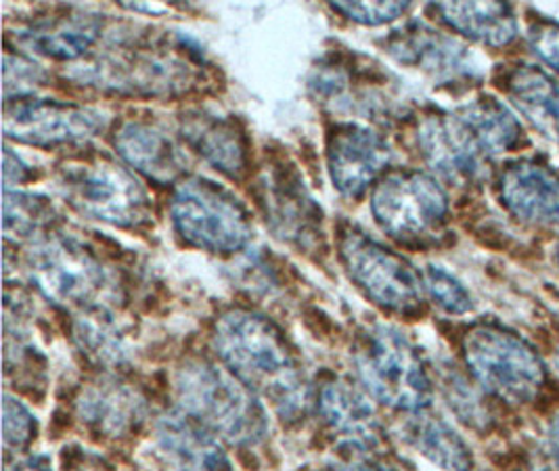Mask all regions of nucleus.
<instances>
[{
  "label": "nucleus",
  "mask_w": 559,
  "mask_h": 471,
  "mask_svg": "<svg viewBox=\"0 0 559 471\" xmlns=\"http://www.w3.org/2000/svg\"><path fill=\"white\" fill-rule=\"evenodd\" d=\"M78 415L91 429L107 438H122L145 422L147 404L139 390L118 379H102L82 390Z\"/></svg>",
  "instance_id": "obj_14"
},
{
  "label": "nucleus",
  "mask_w": 559,
  "mask_h": 471,
  "mask_svg": "<svg viewBox=\"0 0 559 471\" xmlns=\"http://www.w3.org/2000/svg\"><path fill=\"white\" fill-rule=\"evenodd\" d=\"M57 182L63 198L88 219L120 228H139L152 221V199L143 185L107 157L68 162Z\"/></svg>",
  "instance_id": "obj_3"
},
{
  "label": "nucleus",
  "mask_w": 559,
  "mask_h": 471,
  "mask_svg": "<svg viewBox=\"0 0 559 471\" xmlns=\"http://www.w3.org/2000/svg\"><path fill=\"white\" fill-rule=\"evenodd\" d=\"M340 256L358 290L378 306L407 317L421 310V279L403 256L355 228L342 235Z\"/></svg>",
  "instance_id": "obj_9"
},
{
  "label": "nucleus",
  "mask_w": 559,
  "mask_h": 471,
  "mask_svg": "<svg viewBox=\"0 0 559 471\" xmlns=\"http://www.w3.org/2000/svg\"><path fill=\"white\" fill-rule=\"evenodd\" d=\"M509 99L531 125L559 145V82L534 66H520L509 74Z\"/></svg>",
  "instance_id": "obj_19"
},
{
  "label": "nucleus",
  "mask_w": 559,
  "mask_h": 471,
  "mask_svg": "<svg viewBox=\"0 0 559 471\" xmlns=\"http://www.w3.org/2000/svg\"><path fill=\"white\" fill-rule=\"evenodd\" d=\"M413 57H415V63L424 66L426 70H430L433 74H459L461 70V57L463 52L459 49L455 43L447 40V38H440L438 34L428 32V36L421 40L417 36H413L405 45Z\"/></svg>",
  "instance_id": "obj_26"
},
{
  "label": "nucleus",
  "mask_w": 559,
  "mask_h": 471,
  "mask_svg": "<svg viewBox=\"0 0 559 471\" xmlns=\"http://www.w3.org/2000/svg\"><path fill=\"white\" fill-rule=\"evenodd\" d=\"M128 11L141 15H175L178 11H187L191 0H118Z\"/></svg>",
  "instance_id": "obj_32"
},
{
  "label": "nucleus",
  "mask_w": 559,
  "mask_h": 471,
  "mask_svg": "<svg viewBox=\"0 0 559 471\" xmlns=\"http://www.w3.org/2000/svg\"><path fill=\"white\" fill-rule=\"evenodd\" d=\"M426 411V409H424ZM417 411L407 425V440L433 466L444 470H467L474 466L469 448L457 434L438 417Z\"/></svg>",
  "instance_id": "obj_22"
},
{
  "label": "nucleus",
  "mask_w": 559,
  "mask_h": 471,
  "mask_svg": "<svg viewBox=\"0 0 559 471\" xmlns=\"http://www.w3.org/2000/svg\"><path fill=\"white\" fill-rule=\"evenodd\" d=\"M36 438V420L17 398L4 395L2 402V447L4 452H22Z\"/></svg>",
  "instance_id": "obj_29"
},
{
  "label": "nucleus",
  "mask_w": 559,
  "mask_h": 471,
  "mask_svg": "<svg viewBox=\"0 0 559 471\" xmlns=\"http://www.w3.org/2000/svg\"><path fill=\"white\" fill-rule=\"evenodd\" d=\"M214 348L246 386L271 400L283 420L305 415L310 400L305 372L275 322L252 310H229L216 321Z\"/></svg>",
  "instance_id": "obj_1"
},
{
  "label": "nucleus",
  "mask_w": 559,
  "mask_h": 471,
  "mask_svg": "<svg viewBox=\"0 0 559 471\" xmlns=\"http://www.w3.org/2000/svg\"><path fill=\"white\" fill-rule=\"evenodd\" d=\"M331 7L356 24L383 25L407 11L411 0H328Z\"/></svg>",
  "instance_id": "obj_30"
},
{
  "label": "nucleus",
  "mask_w": 559,
  "mask_h": 471,
  "mask_svg": "<svg viewBox=\"0 0 559 471\" xmlns=\"http://www.w3.org/2000/svg\"><path fill=\"white\" fill-rule=\"evenodd\" d=\"M432 7L444 24L486 47H508L518 36L508 0H432Z\"/></svg>",
  "instance_id": "obj_15"
},
{
  "label": "nucleus",
  "mask_w": 559,
  "mask_h": 471,
  "mask_svg": "<svg viewBox=\"0 0 559 471\" xmlns=\"http://www.w3.org/2000/svg\"><path fill=\"white\" fill-rule=\"evenodd\" d=\"M371 210L383 233L405 246L433 242L449 214V198L440 182L417 170L383 176L373 191Z\"/></svg>",
  "instance_id": "obj_8"
},
{
  "label": "nucleus",
  "mask_w": 559,
  "mask_h": 471,
  "mask_svg": "<svg viewBox=\"0 0 559 471\" xmlns=\"http://www.w3.org/2000/svg\"><path fill=\"white\" fill-rule=\"evenodd\" d=\"M499 196L509 214L538 226H559V174L533 160L506 166L499 178Z\"/></svg>",
  "instance_id": "obj_13"
},
{
  "label": "nucleus",
  "mask_w": 559,
  "mask_h": 471,
  "mask_svg": "<svg viewBox=\"0 0 559 471\" xmlns=\"http://www.w3.org/2000/svg\"><path fill=\"white\" fill-rule=\"evenodd\" d=\"M417 141L428 164L447 180L467 185L483 176L486 155L457 111L421 120Z\"/></svg>",
  "instance_id": "obj_12"
},
{
  "label": "nucleus",
  "mask_w": 559,
  "mask_h": 471,
  "mask_svg": "<svg viewBox=\"0 0 559 471\" xmlns=\"http://www.w3.org/2000/svg\"><path fill=\"white\" fill-rule=\"evenodd\" d=\"M463 356L484 390L509 404H531L545 388L547 372L540 356L497 325L469 329L463 338Z\"/></svg>",
  "instance_id": "obj_4"
},
{
  "label": "nucleus",
  "mask_w": 559,
  "mask_h": 471,
  "mask_svg": "<svg viewBox=\"0 0 559 471\" xmlns=\"http://www.w3.org/2000/svg\"><path fill=\"white\" fill-rule=\"evenodd\" d=\"M99 36V24L91 17H70L55 24L36 27L26 34L29 49L59 59L70 61L82 57L86 50L95 45Z\"/></svg>",
  "instance_id": "obj_23"
},
{
  "label": "nucleus",
  "mask_w": 559,
  "mask_h": 471,
  "mask_svg": "<svg viewBox=\"0 0 559 471\" xmlns=\"http://www.w3.org/2000/svg\"><path fill=\"white\" fill-rule=\"evenodd\" d=\"M103 130L102 114L57 101H7L4 134L24 145L57 148L93 139Z\"/></svg>",
  "instance_id": "obj_10"
},
{
  "label": "nucleus",
  "mask_w": 559,
  "mask_h": 471,
  "mask_svg": "<svg viewBox=\"0 0 559 471\" xmlns=\"http://www.w3.org/2000/svg\"><path fill=\"white\" fill-rule=\"evenodd\" d=\"M457 114L486 157L515 150L522 141V126L501 101L483 97L463 105Z\"/></svg>",
  "instance_id": "obj_21"
},
{
  "label": "nucleus",
  "mask_w": 559,
  "mask_h": 471,
  "mask_svg": "<svg viewBox=\"0 0 559 471\" xmlns=\"http://www.w3.org/2000/svg\"><path fill=\"white\" fill-rule=\"evenodd\" d=\"M556 262H558V269H559V246H558V251H556Z\"/></svg>",
  "instance_id": "obj_34"
},
{
  "label": "nucleus",
  "mask_w": 559,
  "mask_h": 471,
  "mask_svg": "<svg viewBox=\"0 0 559 471\" xmlns=\"http://www.w3.org/2000/svg\"><path fill=\"white\" fill-rule=\"evenodd\" d=\"M214 434L185 415H166L155 425V438L162 452L180 468L193 470H229L230 461Z\"/></svg>",
  "instance_id": "obj_17"
},
{
  "label": "nucleus",
  "mask_w": 559,
  "mask_h": 471,
  "mask_svg": "<svg viewBox=\"0 0 559 471\" xmlns=\"http://www.w3.org/2000/svg\"><path fill=\"white\" fill-rule=\"evenodd\" d=\"M170 214L178 235L189 246L212 254H235L252 237L246 208L229 191L204 178L178 185Z\"/></svg>",
  "instance_id": "obj_6"
},
{
  "label": "nucleus",
  "mask_w": 559,
  "mask_h": 471,
  "mask_svg": "<svg viewBox=\"0 0 559 471\" xmlns=\"http://www.w3.org/2000/svg\"><path fill=\"white\" fill-rule=\"evenodd\" d=\"M549 443H551V450H554V457L559 466V413L549 427Z\"/></svg>",
  "instance_id": "obj_33"
},
{
  "label": "nucleus",
  "mask_w": 559,
  "mask_h": 471,
  "mask_svg": "<svg viewBox=\"0 0 559 471\" xmlns=\"http://www.w3.org/2000/svg\"><path fill=\"white\" fill-rule=\"evenodd\" d=\"M52 216L47 199L4 191V233L7 237H29L38 233Z\"/></svg>",
  "instance_id": "obj_25"
},
{
  "label": "nucleus",
  "mask_w": 559,
  "mask_h": 471,
  "mask_svg": "<svg viewBox=\"0 0 559 471\" xmlns=\"http://www.w3.org/2000/svg\"><path fill=\"white\" fill-rule=\"evenodd\" d=\"M534 52L559 74V25L536 24L531 27Z\"/></svg>",
  "instance_id": "obj_31"
},
{
  "label": "nucleus",
  "mask_w": 559,
  "mask_h": 471,
  "mask_svg": "<svg viewBox=\"0 0 559 471\" xmlns=\"http://www.w3.org/2000/svg\"><path fill=\"white\" fill-rule=\"evenodd\" d=\"M365 388L383 404L417 413L428 409L432 384L419 352L392 327L371 329L356 352Z\"/></svg>",
  "instance_id": "obj_5"
},
{
  "label": "nucleus",
  "mask_w": 559,
  "mask_h": 471,
  "mask_svg": "<svg viewBox=\"0 0 559 471\" xmlns=\"http://www.w3.org/2000/svg\"><path fill=\"white\" fill-rule=\"evenodd\" d=\"M319 411L333 432L346 438L348 447L367 448L378 445L376 409L353 384L335 379L323 386Z\"/></svg>",
  "instance_id": "obj_18"
},
{
  "label": "nucleus",
  "mask_w": 559,
  "mask_h": 471,
  "mask_svg": "<svg viewBox=\"0 0 559 471\" xmlns=\"http://www.w3.org/2000/svg\"><path fill=\"white\" fill-rule=\"evenodd\" d=\"M392 153L382 134L360 125H337L328 141V166L340 193L358 198L388 166Z\"/></svg>",
  "instance_id": "obj_11"
},
{
  "label": "nucleus",
  "mask_w": 559,
  "mask_h": 471,
  "mask_svg": "<svg viewBox=\"0 0 559 471\" xmlns=\"http://www.w3.org/2000/svg\"><path fill=\"white\" fill-rule=\"evenodd\" d=\"M424 283L430 298L449 315H465L474 308L469 292L451 273L440 267H428L424 273Z\"/></svg>",
  "instance_id": "obj_28"
},
{
  "label": "nucleus",
  "mask_w": 559,
  "mask_h": 471,
  "mask_svg": "<svg viewBox=\"0 0 559 471\" xmlns=\"http://www.w3.org/2000/svg\"><path fill=\"white\" fill-rule=\"evenodd\" d=\"M266 203L271 219L277 223L281 233L298 237L302 242V235L308 233L310 224L317 221V214L312 212V199L306 198L305 189L289 185V178L285 176V185L277 178L275 185H266Z\"/></svg>",
  "instance_id": "obj_24"
},
{
  "label": "nucleus",
  "mask_w": 559,
  "mask_h": 471,
  "mask_svg": "<svg viewBox=\"0 0 559 471\" xmlns=\"http://www.w3.org/2000/svg\"><path fill=\"white\" fill-rule=\"evenodd\" d=\"M76 340L88 356L99 363H118L122 358V342L102 317H82L76 325Z\"/></svg>",
  "instance_id": "obj_27"
},
{
  "label": "nucleus",
  "mask_w": 559,
  "mask_h": 471,
  "mask_svg": "<svg viewBox=\"0 0 559 471\" xmlns=\"http://www.w3.org/2000/svg\"><path fill=\"white\" fill-rule=\"evenodd\" d=\"M29 274L38 290L66 308L102 313L109 296V274L102 260L76 239L55 235L27 254Z\"/></svg>",
  "instance_id": "obj_7"
},
{
  "label": "nucleus",
  "mask_w": 559,
  "mask_h": 471,
  "mask_svg": "<svg viewBox=\"0 0 559 471\" xmlns=\"http://www.w3.org/2000/svg\"><path fill=\"white\" fill-rule=\"evenodd\" d=\"M175 395L189 417L229 445L250 447L266 436V413L254 390L230 369L187 361L175 375Z\"/></svg>",
  "instance_id": "obj_2"
},
{
  "label": "nucleus",
  "mask_w": 559,
  "mask_h": 471,
  "mask_svg": "<svg viewBox=\"0 0 559 471\" xmlns=\"http://www.w3.org/2000/svg\"><path fill=\"white\" fill-rule=\"evenodd\" d=\"M116 150L136 173L159 185H168L185 173L187 157L162 130L141 122H127L116 132Z\"/></svg>",
  "instance_id": "obj_16"
},
{
  "label": "nucleus",
  "mask_w": 559,
  "mask_h": 471,
  "mask_svg": "<svg viewBox=\"0 0 559 471\" xmlns=\"http://www.w3.org/2000/svg\"><path fill=\"white\" fill-rule=\"evenodd\" d=\"M189 143L230 178H239L248 166V150L237 126L223 118H193L185 126Z\"/></svg>",
  "instance_id": "obj_20"
}]
</instances>
